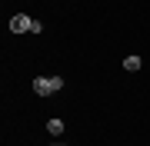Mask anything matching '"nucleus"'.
<instances>
[{"mask_svg":"<svg viewBox=\"0 0 150 146\" xmlns=\"http://www.w3.org/2000/svg\"><path fill=\"white\" fill-rule=\"evenodd\" d=\"M60 90H64V80H60V76H37V80H33V93H37V96H54Z\"/></svg>","mask_w":150,"mask_h":146,"instance_id":"f257e3e1","label":"nucleus"},{"mask_svg":"<svg viewBox=\"0 0 150 146\" xmlns=\"http://www.w3.org/2000/svg\"><path fill=\"white\" fill-rule=\"evenodd\" d=\"M27 30L40 33V30H43V23H40V20H30L27 13H17L13 20H10V33H27Z\"/></svg>","mask_w":150,"mask_h":146,"instance_id":"f03ea898","label":"nucleus"},{"mask_svg":"<svg viewBox=\"0 0 150 146\" xmlns=\"http://www.w3.org/2000/svg\"><path fill=\"white\" fill-rule=\"evenodd\" d=\"M123 70H140V57H127L123 60Z\"/></svg>","mask_w":150,"mask_h":146,"instance_id":"7ed1b4c3","label":"nucleus"},{"mask_svg":"<svg viewBox=\"0 0 150 146\" xmlns=\"http://www.w3.org/2000/svg\"><path fill=\"white\" fill-rule=\"evenodd\" d=\"M47 130L54 133V136H60V133H64V123H60V119H50V123H47Z\"/></svg>","mask_w":150,"mask_h":146,"instance_id":"20e7f679","label":"nucleus"},{"mask_svg":"<svg viewBox=\"0 0 150 146\" xmlns=\"http://www.w3.org/2000/svg\"><path fill=\"white\" fill-rule=\"evenodd\" d=\"M54 146H60V143H54Z\"/></svg>","mask_w":150,"mask_h":146,"instance_id":"39448f33","label":"nucleus"}]
</instances>
